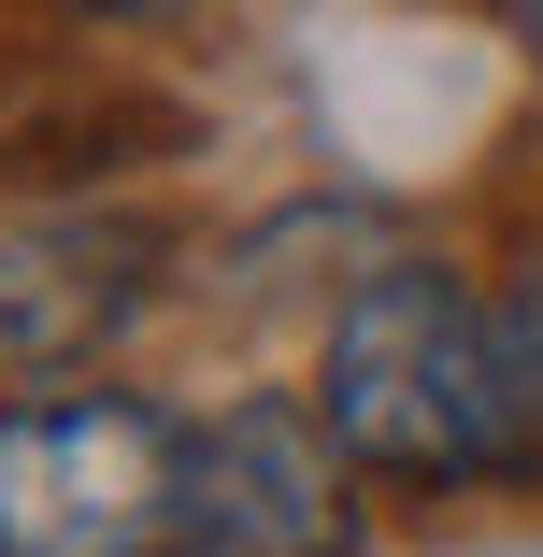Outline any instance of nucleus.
Masks as SVG:
<instances>
[{
    "instance_id": "2",
    "label": "nucleus",
    "mask_w": 543,
    "mask_h": 557,
    "mask_svg": "<svg viewBox=\"0 0 543 557\" xmlns=\"http://www.w3.org/2000/svg\"><path fill=\"white\" fill-rule=\"evenodd\" d=\"M0 557H200V429L129 386L0 414Z\"/></svg>"
},
{
    "instance_id": "6",
    "label": "nucleus",
    "mask_w": 543,
    "mask_h": 557,
    "mask_svg": "<svg viewBox=\"0 0 543 557\" xmlns=\"http://www.w3.org/2000/svg\"><path fill=\"white\" fill-rule=\"evenodd\" d=\"M58 15H86V29H158V15H186V0H58Z\"/></svg>"
},
{
    "instance_id": "7",
    "label": "nucleus",
    "mask_w": 543,
    "mask_h": 557,
    "mask_svg": "<svg viewBox=\"0 0 543 557\" xmlns=\"http://www.w3.org/2000/svg\"><path fill=\"white\" fill-rule=\"evenodd\" d=\"M515 15H529V58H543V0H515Z\"/></svg>"
},
{
    "instance_id": "4",
    "label": "nucleus",
    "mask_w": 543,
    "mask_h": 557,
    "mask_svg": "<svg viewBox=\"0 0 543 557\" xmlns=\"http://www.w3.org/2000/svg\"><path fill=\"white\" fill-rule=\"evenodd\" d=\"M158 300V230L144 214H29L0 230V358L15 372H72Z\"/></svg>"
},
{
    "instance_id": "3",
    "label": "nucleus",
    "mask_w": 543,
    "mask_h": 557,
    "mask_svg": "<svg viewBox=\"0 0 543 557\" xmlns=\"http://www.w3.org/2000/svg\"><path fill=\"white\" fill-rule=\"evenodd\" d=\"M200 557H358L330 400L258 386V400H230L200 429Z\"/></svg>"
},
{
    "instance_id": "1",
    "label": "nucleus",
    "mask_w": 543,
    "mask_h": 557,
    "mask_svg": "<svg viewBox=\"0 0 543 557\" xmlns=\"http://www.w3.org/2000/svg\"><path fill=\"white\" fill-rule=\"evenodd\" d=\"M314 400H330L344 458L415 472V486H472L529 458V372H515V329L444 272V258H372L330 314V358H314Z\"/></svg>"
},
{
    "instance_id": "5",
    "label": "nucleus",
    "mask_w": 543,
    "mask_h": 557,
    "mask_svg": "<svg viewBox=\"0 0 543 557\" xmlns=\"http://www.w3.org/2000/svg\"><path fill=\"white\" fill-rule=\"evenodd\" d=\"M501 329H515V372H529V400H543V244H529V272H515V300H501Z\"/></svg>"
}]
</instances>
